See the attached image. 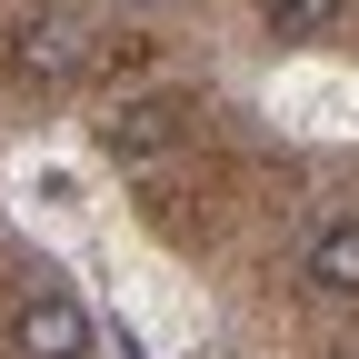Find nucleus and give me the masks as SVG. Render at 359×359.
<instances>
[{
  "instance_id": "f257e3e1",
  "label": "nucleus",
  "mask_w": 359,
  "mask_h": 359,
  "mask_svg": "<svg viewBox=\"0 0 359 359\" xmlns=\"http://www.w3.org/2000/svg\"><path fill=\"white\" fill-rule=\"evenodd\" d=\"M90 50H100V40H90L80 11H30V20L11 30V80L50 100V90H70V80L90 70Z\"/></svg>"
},
{
  "instance_id": "f03ea898",
  "label": "nucleus",
  "mask_w": 359,
  "mask_h": 359,
  "mask_svg": "<svg viewBox=\"0 0 359 359\" xmlns=\"http://www.w3.org/2000/svg\"><path fill=\"white\" fill-rule=\"evenodd\" d=\"M11 359H90V309L70 299V280H40L11 299Z\"/></svg>"
},
{
  "instance_id": "7ed1b4c3",
  "label": "nucleus",
  "mask_w": 359,
  "mask_h": 359,
  "mask_svg": "<svg viewBox=\"0 0 359 359\" xmlns=\"http://www.w3.org/2000/svg\"><path fill=\"white\" fill-rule=\"evenodd\" d=\"M190 120H200V110L180 100V90H140V100H120V110L100 120V150H110V160H150V150H170Z\"/></svg>"
},
{
  "instance_id": "20e7f679",
  "label": "nucleus",
  "mask_w": 359,
  "mask_h": 359,
  "mask_svg": "<svg viewBox=\"0 0 359 359\" xmlns=\"http://www.w3.org/2000/svg\"><path fill=\"white\" fill-rule=\"evenodd\" d=\"M299 280L320 290V299H359V210L309 230V250H299Z\"/></svg>"
},
{
  "instance_id": "39448f33",
  "label": "nucleus",
  "mask_w": 359,
  "mask_h": 359,
  "mask_svg": "<svg viewBox=\"0 0 359 359\" xmlns=\"http://www.w3.org/2000/svg\"><path fill=\"white\" fill-rule=\"evenodd\" d=\"M339 11H349V0H259V20L280 30V40H320Z\"/></svg>"
},
{
  "instance_id": "423d86ee",
  "label": "nucleus",
  "mask_w": 359,
  "mask_h": 359,
  "mask_svg": "<svg viewBox=\"0 0 359 359\" xmlns=\"http://www.w3.org/2000/svg\"><path fill=\"white\" fill-rule=\"evenodd\" d=\"M339 359H359V349H339Z\"/></svg>"
}]
</instances>
